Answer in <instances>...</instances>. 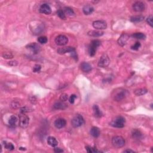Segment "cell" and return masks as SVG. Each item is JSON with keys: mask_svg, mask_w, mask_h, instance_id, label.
Wrapping results in <instances>:
<instances>
[{"mask_svg": "<svg viewBox=\"0 0 153 153\" xmlns=\"http://www.w3.org/2000/svg\"><path fill=\"white\" fill-rule=\"evenodd\" d=\"M93 113H94L95 116L96 117L100 118V117L102 116V111H101L100 109H99L98 105H93Z\"/></svg>", "mask_w": 153, "mask_h": 153, "instance_id": "e0dca14e", "label": "cell"}, {"mask_svg": "<svg viewBox=\"0 0 153 153\" xmlns=\"http://www.w3.org/2000/svg\"><path fill=\"white\" fill-rule=\"evenodd\" d=\"M68 96L66 93H62V94L61 95L60 99L62 102H65V101H66L68 100Z\"/></svg>", "mask_w": 153, "mask_h": 153, "instance_id": "836d02e7", "label": "cell"}, {"mask_svg": "<svg viewBox=\"0 0 153 153\" xmlns=\"http://www.w3.org/2000/svg\"><path fill=\"white\" fill-rule=\"evenodd\" d=\"M126 143L125 139L121 136H116L112 139V144L113 146L116 148H122L124 147Z\"/></svg>", "mask_w": 153, "mask_h": 153, "instance_id": "3957f363", "label": "cell"}, {"mask_svg": "<svg viewBox=\"0 0 153 153\" xmlns=\"http://www.w3.org/2000/svg\"><path fill=\"white\" fill-rule=\"evenodd\" d=\"M47 143L49 145L51 146L52 147H55L58 144V142L56 140V139L53 136H50L47 139Z\"/></svg>", "mask_w": 153, "mask_h": 153, "instance_id": "ffe728a7", "label": "cell"}, {"mask_svg": "<svg viewBox=\"0 0 153 153\" xmlns=\"http://www.w3.org/2000/svg\"><path fill=\"white\" fill-rule=\"evenodd\" d=\"M9 65L10 66H16L17 65V62L16 61H10L9 62Z\"/></svg>", "mask_w": 153, "mask_h": 153, "instance_id": "60d3db41", "label": "cell"}, {"mask_svg": "<svg viewBox=\"0 0 153 153\" xmlns=\"http://www.w3.org/2000/svg\"><path fill=\"white\" fill-rule=\"evenodd\" d=\"M93 27L95 29L98 30H102L105 29L107 27V24L106 22L104 21H96L93 22Z\"/></svg>", "mask_w": 153, "mask_h": 153, "instance_id": "ba28073f", "label": "cell"}, {"mask_svg": "<svg viewBox=\"0 0 153 153\" xmlns=\"http://www.w3.org/2000/svg\"><path fill=\"white\" fill-rule=\"evenodd\" d=\"M123 152H134V151L131 150H129V149H128V150H124Z\"/></svg>", "mask_w": 153, "mask_h": 153, "instance_id": "ee69618b", "label": "cell"}, {"mask_svg": "<svg viewBox=\"0 0 153 153\" xmlns=\"http://www.w3.org/2000/svg\"><path fill=\"white\" fill-rule=\"evenodd\" d=\"M133 9L136 12H141V11H144L145 9V5L143 2L141 1H136L133 4Z\"/></svg>", "mask_w": 153, "mask_h": 153, "instance_id": "30bf717a", "label": "cell"}, {"mask_svg": "<svg viewBox=\"0 0 153 153\" xmlns=\"http://www.w3.org/2000/svg\"><path fill=\"white\" fill-rule=\"evenodd\" d=\"M132 37H134V38L138 39H145L146 38L145 35L142 32L134 33V34L132 35Z\"/></svg>", "mask_w": 153, "mask_h": 153, "instance_id": "4316f807", "label": "cell"}, {"mask_svg": "<svg viewBox=\"0 0 153 153\" xmlns=\"http://www.w3.org/2000/svg\"><path fill=\"white\" fill-rule=\"evenodd\" d=\"M28 47L29 49H31L34 53H38L39 50H40V47L39 46L38 44H37L35 43L30 44L28 45Z\"/></svg>", "mask_w": 153, "mask_h": 153, "instance_id": "2e32d148", "label": "cell"}, {"mask_svg": "<svg viewBox=\"0 0 153 153\" xmlns=\"http://www.w3.org/2000/svg\"><path fill=\"white\" fill-rule=\"evenodd\" d=\"M75 51V48L72 47H63V48H59L57 50V53L59 54L62 55L65 54L66 53H71L72 51Z\"/></svg>", "mask_w": 153, "mask_h": 153, "instance_id": "5bb4252c", "label": "cell"}, {"mask_svg": "<svg viewBox=\"0 0 153 153\" xmlns=\"http://www.w3.org/2000/svg\"><path fill=\"white\" fill-rule=\"evenodd\" d=\"M129 39V35L126 33H123L118 39V44L120 46H124Z\"/></svg>", "mask_w": 153, "mask_h": 153, "instance_id": "8fae6325", "label": "cell"}, {"mask_svg": "<svg viewBox=\"0 0 153 153\" xmlns=\"http://www.w3.org/2000/svg\"><path fill=\"white\" fill-rule=\"evenodd\" d=\"M77 98V96L75 95H71V96L69 97V102L71 103V104H74V102H75V99Z\"/></svg>", "mask_w": 153, "mask_h": 153, "instance_id": "8d00e7d4", "label": "cell"}, {"mask_svg": "<svg viewBox=\"0 0 153 153\" xmlns=\"http://www.w3.org/2000/svg\"><path fill=\"white\" fill-rule=\"evenodd\" d=\"M70 53H71V56H72L73 58H74L75 60H77V59H78V58H77V54L76 53V52H75V51H72V52H71Z\"/></svg>", "mask_w": 153, "mask_h": 153, "instance_id": "ab89813d", "label": "cell"}, {"mask_svg": "<svg viewBox=\"0 0 153 153\" xmlns=\"http://www.w3.org/2000/svg\"><path fill=\"white\" fill-rule=\"evenodd\" d=\"M47 41H48L47 38L46 37H44V36L40 37L38 38V42L40 44H44L47 43Z\"/></svg>", "mask_w": 153, "mask_h": 153, "instance_id": "4dcf8cb0", "label": "cell"}, {"mask_svg": "<svg viewBox=\"0 0 153 153\" xmlns=\"http://www.w3.org/2000/svg\"><path fill=\"white\" fill-rule=\"evenodd\" d=\"M41 65H35L34 66L33 68V72H38L39 71L41 70Z\"/></svg>", "mask_w": 153, "mask_h": 153, "instance_id": "d590c367", "label": "cell"}, {"mask_svg": "<svg viewBox=\"0 0 153 153\" xmlns=\"http://www.w3.org/2000/svg\"><path fill=\"white\" fill-rule=\"evenodd\" d=\"M54 151L55 152H63V150L60 148H55L54 149Z\"/></svg>", "mask_w": 153, "mask_h": 153, "instance_id": "b9f144b4", "label": "cell"}, {"mask_svg": "<svg viewBox=\"0 0 153 153\" xmlns=\"http://www.w3.org/2000/svg\"><path fill=\"white\" fill-rule=\"evenodd\" d=\"M83 10V13H84L85 15H89L93 12V11H94V9H93V7L92 6H91V5H85V6L84 7Z\"/></svg>", "mask_w": 153, "mask_h": 153, "instance_id": "7402d4cb", "label": "cell"}, {"mask_svg": "<svg viewBox=\"0 0 153 153\" xmlns=\"http://www.w3.org/2000/svg\"><path fill=\"white\" fill-rule=\"evenodd\" d=\"M4 148H6L7 150H10V151H11V150H13L14 149H15V146L13 145V144L11 142H7L6 141H5V142H4Z\"/></svg>", "mask_w": 153, "mask_h": 153, "instance_id": "f1b7e54d", "label": "cell"}, {"mask_svg": "<svg viewBox=\"0 0 153 153\" xmlns=\"http://www.w3.org/2000/svg\"><path fill=\"white\" fill-rule=\"evenodd\" d=\"M101 45V41L98 39H94L91 42L89 47V53L90 56H93L96 54V49Z\"/></svg>", "mask_w": 153, "mask_h": 153, "instance_id": "277c9868", "label": "cell"}, {"mask_svg": "<svg viewBox=\"0 0 153 153\" xmlns=\"http://www.w3.org/2000/svg\"><path fill=\"white\" fill-rule=\"evenodd\" d=\"M148 92V90L145 88H141V89H138L136 90H135L134 93L135 95L137 96H140L142 95H144Z\"/></svg>", "mask_w": 153, "mask_h": 153, "instance_id": "603a6c76", "label": "cell"}, {"mask_svg": "<svg viewBox=\"0 0 153 153\" xmlns=\"http://www.w3.org/2000/svg\"><path fill=\"white\" fill-rule=\"evenodd\" d=\"M67 105L64 102L61 101V102H57L54 104V108L56 110H63L66 109Z\"/></svg>", "mask_w": 153, "mask_h": 153, "instance_id": "d6986e66", "label": "cell"}, {"mask_svg": "<svg viewBox=\"0 0 153 153\" xmlns=\"http://www.w3.org/2000/svg\"><path fill=\"white\" fill-rule=\"evenodd\" d=\"M39 12L43 14H45V15H50L51 13V10L50 7L47 4H43V5H41L40 8L39 10Z\"/></svg>", "mask_w": 153, "mask_h": 153, "instance_id": "7c38bea8", "label": "cell"}, {"mask_svg": "<svg viewBox=\"0 0 153 153\" xmlns=\"http://www.w3.org/2000/svg\"><path fill=\"white\" fill-rule=\"evenodd\" d=\"M141 47V43L139 42H136L134 45L131 47V49L134 50H138Z\"/></svg>", "mask_w": 153, "mask_h": 153, "instance_id": "d6a6232c", "label": "cell"}, {"mask_svg": "<svg viewBox=\"0 0 153 153\" xmlns=\"http://www.w3.org/2000/svg\"><path fill=\"white\" fill-rule=\"evenodd\" d=\"M90 134L95 138H98L101 134L100 130L97 127H93L90 130Z\"/></svg>", "mask_w": 153, "mask_h": 153, "instance_id": "44dd1931", "label": "cell"}, {"mask_svg": "<svg viewBox=\"0 0 153 153\" xmlns=\"http://www.w3.org/2000/svg\"><path fill=\"white\" fill-rule=\"evenodd\" d=\"M21 111L22 113H25V112H28L29 111V108L28 107H23L21 109Z\"/></svg>", "mask_w": 153, "mask_h": 153, "instance_id": "f35d334b", "label": "cell"}, {"mask_svg": "<svg viewBox=\"0 0 153 153\" xmlns=\"http://www.w3.org/2000/svg\"><path fill=\"white\" fill-rule=\"evenodd\" d=\"M110 60L107 54H104L100 57L98 62V66L101 68H106L110 64Z\"/></svg>", "mask_w": 153, "mask_h": 153, "instance_id": "52a82bcc", "label": "cell"}, {"mask_svg": "<svg viewBox=\"0 0 153 153\" xmlns=\"http://www.w3.org/2000/svg\"><path fill=\"white\" fill-rule=\"evenodd\" d=\"M147 22L148 23V25H150L152 27V16H150L147 17Z\"/></svg>", "mask_w": 153, "mask_h": 153, "instance_id": "74e56055", "label": "cell"}, {"mask_svg": "<svg viewBox=\"0 0 153 153\" xmlns=\"http://www.w3.org/2000/svg\"><path fill=\"white\" fill-rule=\"evenodd\" d=\"M17 122V118L15 116H11L10 117L9 120V123L10 126L11 127L16 126V124Z\"/></svg>", "mask_w": 153, "mask_h": 153, "instance_id": "484cf974", "label": "cell"}, {"mask_svg": "<svg viewBox=\"0 0 153 153\" xmlns=\"http://www.w3.org/2000/svg\"><path fill=\"white\" fill-rule=\"evenodd\" d=\"M86 150L87 151V152L89 153H93V152H98V151L95 149L94 148H92V147H89V146H87L86 147Z\"/></svg>", "mask_w": 153, "mask_h": 153, "instance_id": "1f68e13d", "label": "cell"}, {"mask_svg": "<svg viewBox=\"0 0 153 153\" xmlns=\"http://www.w3.org/2000/svg\"><path fill=\"white\" fill-rule=\"evenodd\" d=\"M64 12L65 15H67L68 16H74L75 15L74 11H73L72 9H71L70 7H65L64 8Z\"/></svg>", "mask_w": 153, "mask_h": 153, "instance_id": "83f0119b", "label": "cell"}, {"mask_svg": "<svg viewBox=\"0 0 153 153\" xmlns=\"http://www.w3.org/2000/svg\"><path fill=\"white\" fill-rule=\"evenodd\" d=\"M84 123V118L80 114H77L71 121V124L74 128H78V127L82 126Z\"/></svg>", "mask_w": 153, "mask_h": 153, "instance_id": "5b68a950", "label": "cell"}, {"mask_svg": "<svg viewBox=\"0 0 153 153\" xmlns=\"http://www.w3.org/2000/svg\"><path fill=\"white\" fill-rule=\"evenodd\" d=\"M142 133H141L139 130H134L132 132V137L135 139H140L142 138Z\"/></svg>", "mask_w": 153, "mask_h": 153, "instance_id": "cb8c5ba5", "label": "cell"}, {"mask_svg": "<svg viewBox=\"0 0 153 153\" xmlns=\"http://www.w3.org/2000/svg\"><path fill=\"white\" fill-rule=\"evenodd\" d=\"M80 68L84 72H89L92 70V66L87 62H83L81 63Z\"/></svg>", "mask_w": 153, "mask_h": 153, "instance_id": "9a60e30c", "label": "cell"}, {"mask_svg": "<svg viewBox=\"0 0 153 153\" xmlns=\"http://www.w3.org/2000/svg\"><path fill=\"white\" fill-rule=\"evenodd\" d=\"M144 19V17H143L142 16H135L130 17V21L134 23H137L142 21Z\"/></svg>", "mask_w": 153, "mask_h": 153, "instance_id": "d4e9b609", "label": "cell"}, {"mask_svg": "<svg viewBox=\"0 0 153 153\" xmlns=\"http://www.w3.org/2000/svg\"><path fill=\"white\" fill-rule=\"evenodd\" d=\"M3 57L4 59H11L13 57V56L10 53H4Z\"/></svg>", "mask_w": 153, "mask_h": 153, "instance_id": "e575fe53", "label": "cell"}, {"mask_svg": "<svg viewBox=\"0 0 153 153\" xmlns=\"http://www.w3.org/2000/svg\"><path fill=\"white\" fill-rule=\"evenodd\" d=\"M57 15L61 19H66V15H65V13L64 11L62 10H59L57 11Z\"/></svg>", "mask_w": 153, "mask_h": 153, "instance_id": "f546056e", "label": "cell"}, {"mask_svg": "<svg viewBox=\"0 0 153 153\" xmlns=\"http://www.w3.org/2000/svg\"><path fill=\"white\" fill-rule=\"evenodd\" d=\"M11 106L13 108H17V107H19V104H17L16 102H13L12 104H11Z\"/></svg>", "mask_w": 153, "mask_h": 153, "instance_id": "7bdbcfd3", "label": "cell"}, {"mask_svg": "<svg viewBox=\"0 0 153 153\" xmlns=\"http://www.w3.org/2000/svg\"><path fill=\"white\" fill-rule=\"evenodd\" d=\"M89 36L93 37H99L104 35V32L101 31H90L87 33Z\"/></svg>", "mask_w": 153, "mask_h": 153, "instance_id": "ac0fdd59", "label": "cell"}, {"mask_svg": "<svg viewBox=\"0 0 153 153\" xmlns=\"http://www.w3.org/2000/svg\"><path fill=\"white\" fill-rule=\"evenodd\" d=\"M55 126L57 129H62L66 126V122L65 119L59 118H57V120H55L54 123Z\"/></svg>", "mask_w": 153, "mask_h": 153, "instance_id": "4fadbf2b", "label": "cell"}, {"mask_svg": "<svg viewBox=\"0 0 153 153\" xmlns=\"http://www.w3.org/2000/svg\"><path fill=\"white\" fill-rule=\"evenodd\" d=\"M55 43L58 45H65L68 42V38L63 35H59L56 37Z\"/></svg>", "mask_w": 153, "mask_h": 153, "instance_id": "9c48e42d", "label": "cell"}, {"mask_svg": "<svg viewBox=\"0 0 153 153\" xmlns=\"http://www.w3.org/2000/svg\"><path fill=\"white\" fill-rule=\"evenodd\" d=\"M113 98L116 101H121L128 95V91L123 89H118L114 90Z\"/></svg>", "mask_w": 153, "mask_h": 153, "instance_id": "6da1fadb", "label": "cell"}, {"mask_svg": "<svg viewBox=\"0 0 153 153\" xmlns=\"http://www.w3.org/2000/svg\"><path fill=\"white\" fill-rule=\"evenodd\" d=\"M19 126L22 128H26L28 126L29 123V118L25 113H21L19 116Z\"/></svg>", "mask_w": 153, "mask_h": 153, "instance_id": "8992f818", "label": "cell"}, {"mask_svg": "<svg viewBox=\"0 0 153 153\" xmlns=\"http://www.w3.org/2000/svg\"><path fill=\"white\" fill-rule=\"evenodd\" d=\"M124 124L125 118L122 116L116 117L110 123L111 126L116 128H123L124 126Z\"/></svg>", "mask_w": 153, "mask_h": 153, "instance_id": "7a4b0ae2", "label": "cell"}]
</instances>
